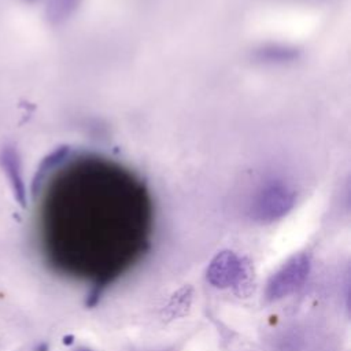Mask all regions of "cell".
Returning <instances> with one entry per match:
<instances>
[{"label": "cell", "mask_w": 351, "mask_h": 351, "mask_svg": "<svg viewBox=\"0 0 351 351\" xmlns=\"http://www.w3.org/2000/svg\"><path fill=\"white\" fill-rule=\"evenodd\" d=\"M308 271L310 258L306 254L293 255L269 278L265 291L266 299L273 302L293 293L303 285Z\"/></svg>", "instance_id": "cell-1"}, {"label": "cell", "mask_w": 351, "mask_h": 351, "mask_svg": "<svg viewBox=\"0 0 351 351\" xmlns=\"http://www.w3.org/2000/svg\"><path fill=\"white\" fill-rule=\"evenodd\" d=\"M78 351H90V350H88V348H80Z\"/></svg>", "instance_id": "cell-3"}, {"label": "cell", "mask_w": 351, "mask_h": 351, "mask_svg": "<svg viewBox=\"0 0 351 351\" xmlns=\"http://www.w3.org/2000/svg\"><path fill=\"white\" fill-rule=\"evenodd\" d=\"M251 267L244 259H240L232 251H222L217 254L207 266V281L215 288L245 287L250 281Z\"/></svg>", "instance_id": "cell-2"}]
</instances>
